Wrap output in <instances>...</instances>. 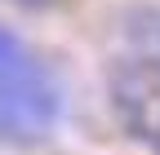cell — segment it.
<instances>
[{"label":"cell","mask_w":160,"mask_h":155,"mask_svg":"<svg viewBox=\"0 0 160 155\" xmlns=\"http://www.w3.org/2000/svg\"><path fill=\"white\" fill-rule=\"evenodd\" d=\"M111 102L125 129L160 155V9L125 18L111 49Z\"/></svg>","instance_id":"6da1fadb"},{"label":"cell","mask_w":160,"mask_h":155,"mask_svg":"<svg viewBox=\"0 0 160 155\" xmlns=\"http://www.w3.org/2000/svg\"><path fill=\"white\" fill-rule=\"evenodd\" d=\"M62 115V89L53 71L0 27V138L5 142H40Z\"/></svg>","instance_id":"7a4b0ae2"},{"label":"cell","mask_w":160,"mask_h":155,"mask_svg":"<svg viewBox=\"0 0 160 155\" xmlns=\"http://www.w3.org/2000/svg\"><path fill=\"white\" fill-rule=\"evenodd\" d=\"M22 5H45V0H22Z\"/></svg>","instance_id":"3957f363"}]
</instances>
